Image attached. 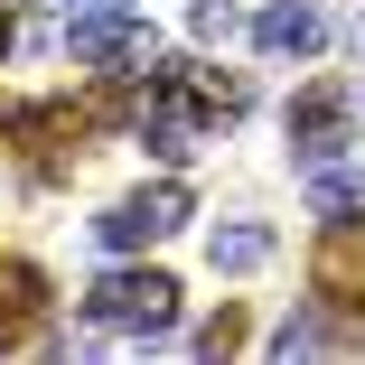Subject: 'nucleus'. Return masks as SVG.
I'll return each mask as SVG.
<instances>
[{"instance_id":"nucleus-6","label":"nucleus","mask_w":365,"mask_h":365,"mask_svg":"<svg viewBox=\"0 0 365 365\" xmlns=\"http://www.w3.org/2000/svg\"><path fill=\"white\" fill-rule=\"evenodd\" d=\"M66 47H76V66L122 76V66H150V19H140L131 0H113V10H76V19H66Z\"/></svg>"},{"instance_id":"nucleus-11","label":"nucleus","mask_w":365,"mask_h":365,"mask_svg":"<svg viewBox=\"0 0 365 365\" xmlns=\"http://www.w3.org/2000/svg\"><path fill=\"white\" fill-rule=\"evenodd\" d=\"M206 262L215 272H262L272 262V225H215L206 235Z\"/></svg>"},{"instance_id":"nucleus-1","label":"nucleus","mask_w":365,"mask_h":365,"mask_svg":"<svg viewBox=\"0 0 365 365\" xmlns=\"http://www.w3.org/2000/svg\"><path fill=\"white\" fill-rule=\"evenodd\" d=\"M253 113V85L244 76H215L206 56H160V66H140V94H131V122L140 140H150L160 160H197V140L206 131H225Z\"/></svg>"},{"instance_id":"nucleus-4","label":"nucleus","mask_w":365,"mask_h":365,"mask_svg":"<svg viewBox=\"0 0 365 365\" xmlns=\"http://www.w3.org/2000/svg\"><path fill=\"white\" fill-rule=\"evenodd\" d=\"M365 140V85H309L290 103V150L300 160H337Z\"/></svg>"},{"instance_id":"nucleus-8","label":"nucleus","mask_w":365,"mask_h":365,"mask_svg":"<svg viewBox=\"0 0 365 365\" xmlns=\"http://www.w3.org/2000/svg\"><path fill=\"white\" fill-rule=\"evenodd\" d=\"M38 319H47V272L38 262H0V356L29 346Z\"/></svg>"},{"instance_id":"nucleus-13","label":"nucleus","mask_w":365,"mask_h":365,"mask_svg":"<svg viewBox=\"0 0 365 365\" xmlns=\"http://www.w3.org/2000/svg\"><path fill=\"white\" fill-rule=\"evenodd\" d=\"M235 346H244V309L225 300V309L206 319V337H197V356H235Z\"/></svg>"},{"instance_id":"nucleus-10","label":"nucleus","mask_w":365,"mask_h":365,"mask_svg":"<svg viewBox=\"0 0 365 365\" xmlns=\"http://www.w3.org/2000/svg\"><path fill=\"white\" fill-rule=\"evenodd\" d=\"M309 206L319 215H365V169L356 160H309Z\"/></svg>"},{"instance_id":"nucleus-7","label":"nucleus","mask_w":365,"mask_h":365,"mask_svg":"<svg viewBox=\"0 0 365 365\" xmlns=\"http://www.w3.org/2000/svg\"><path fill=\"white\" fill-rule=\"evenodd\" d=\"M309 281H319V300H328V309L365 319V225H337V235H319V253H309Z\"/></svg>"},{"instance_id":"nucleus-3","label":"nucleus","mask_w":365,"mask_h":365,"mask_svg":"<svg viewBox=\"0 0 365 365\" xmlns=\"http://www.w3.org/2000/svg\"><path fill=\"white\" fill-rule=\"evenodd\" d=\"M85 309H94V328L160 337V328L178 319V281H169V272H103V281L85 290Z\"/></svg>"},{"instance_id":"nucleus-14","label":"nucleus","mask_w":365,"mask_h":365,"mask_svg":"<svg viewBox=\"0 0 365 365\" xmlns=\"http://www.w3.org/2000/svg\"><path fill=\"white\" fill-rule=\"evenodd\" d=\"M0 56H10V10H0Z\"/></svg>"},{"instance_id":"nucleus-5","label":"nucleus","mask_w":365,"mask_h":365,"mask_svg":"<svg viewBox=\"0 0 365 365\" xmlns=\"http://www.w3.org/2000/svg\"><path fill=\"white\" fill-rule=\"evenodd\" d=\"M197 215V197L178 187V178H160V187H140V197H122V206H103V225H94V244L103 253H150L160 235H178Z\"/></svg>"},{"instance_id":"nucleus-12","label":"nucleus","mask_w":365,"mask_h":365,"mask_svg":"<svg viewBox=\"0 0 365 365\" xmlns=\"http://www.w3.org/2000/svg\"><path fill=\"white\" fill-rule=\"evenodd\" d=\"M328 346H337V328H328L319 309H300V319H290V328L272 337V356H328Z\"/></svg>"},{"instance_id":"nucleus-2","label":"nucleus","mask_w":365,"mask_h":365,"mask_svg":"<svg viewBox=\"0 0 365 365\" xmlns=\"http://www.w3.org/2000/svg\"><path fill=\"white\" fill-rule=\"evenodd\" d=\"M94 131H103V103H19V113H0V140L29 160V178H66Z\"/></svg>"},{"instance_id":"nucleus-9","label":"nucleus","mask_w":365,"mask_h":365,"mask_svg":"<svg viewBox=\"0 0 365 365\" xmlns=\"http://www.w3.org/2000/svg\"><path fill=\"white\" fill-rule=\"evenodd\" d=\"M253 47L262 56H319L328 47V19L309 10V0H272V10L253 19Z\"/></svg>"}]
</instances>
